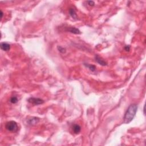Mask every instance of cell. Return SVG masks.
Listing matches in <instances>:
<instances>
[{"label":"cell","mask_w":146,"mask_h":146,"mask_svg":"<svg viewBox=\"0 0 146 146\" xmlns=\"http://www.w3.org/2000/svg\"><path fill=\"white\" fill-rule=\"evenodd\" d=\"M138 106L135 104H132L128 107V108L126 111L124 117V123L126 124H128L131 122L134 118L136 112H137Z\"/></svg>","instance_id":"1"},{"label":"cell","mask_w":146,"mask_h":146,"mask_svg":"<svg viewBox=\"0 0 146 146\" xmlns=\"http://www.w3.org/2000/svg\"><path fill=\"white\" fill-rule=\"evenodd\" d=\"M5 128L9 131L12 132H16L18 131V124L15 121L8 122L5 124Z\"/></svg>","instance_id":"2"},{"label":"cell","mask_w":146,"mask_h":146,"mask_svg":"<svg viewBox=\"0 0 146 146\" xmlns=\"http://www.w3.org/2000/svg\"><path fill=\"white\" fill-rule=\"evenodd\" d=\"M28 101L29 103H30L34 105H41V104H43L44 103V100L41 99L40 98H33V97L30 98L29 99H28Z\"/></svg>","instance_id":"3"},{"label":"cell","mask_w":146,"mask_h":146,"mask_svg":"<svg viewBox=\"0 0 146 146\" xmlns=\"http://www.w3.org/2000/svg\"><path fill=\"white\" fill-rule=\"evenodd\" d=\"M39 122H40V118H39L32 117L28 119L27 123H28V124H29V125L34 126L37 124Z\"/></svg>","instance_id":"4"},{"label":"cell","mask_w":146,"mask_h":146,"mask_svg":"<svg viewBox=\"0 0 146 146\" xmlns=\"http://www.w3.org/2000/svg\"><path fill=\"white\" fill-rule=\"evenodd\" d=\"M95 61L97 62V63H99V64L100 65H101V66H106L107 64V62H105V61L103 60V59H102V58H101L98 55H95Z\"/></svg>","instance_id":"5"},{"label":"cell","mask_w":146,"mask_h":146,"mask_svg":"<svg viewBox=\"0 0 146 146\" xmlns=\"http://www.w3.org/2000/svg\"><path fill=\"white\" fill-rule=\"evenodd\" d=\"M0 47L1 49L2 50L7 51H9L10 49V45L9 44H8V43L5 42H2L0 44Z\"/></svg>","instance_id":"6"},{"label":"cell","mask_w":146,"mask_h":146,"mask_svg":"<svg viewBox=\"0 0 146 146\" xmlns=\"http://www.w3.org/2000/svg\"><path fill=\"white\" fill-rule=\"evenodd\" d=\"M72 129L74 133L75 134H79V132H80L81 131V126L77 124H74V125L73 126Z\"/></svg>","instance_id":"7"},{"label":"cell","mask_w":146,"mask_h":146,"mask_svg":"<svg viewBox=\"0 0 146 146\" xmlns=\"http://www.w3.org/2000/svg\"><path fill=\"white\" fill-rule=\"evenodd\" d=\"M67 31L70 32V33L75 34H81V31L79 29H77L76 28H74V27H71V28H69Z\"/></svg>","instance_id":"8"},{"label":"cell","mask_w":146,"mask_h":146,"mask_svg":"<svg viewBox=\"0 0 146 146\" xmlns=\"http://www.w3.org/2000/svg\"><path fill=\"white\" fill-rule=\"evenodd\" d=\"M69 14L70 15V16H71L73 19H74V20H77L78 17H77V15L76 14V12H75V10H74V9L70 8L69 10Z\"/></svg>","instance_id":"9"},{"label":"cell","mask_w":146,"mask_h":146,"mask_svg":"<svg viewBox=\"0 0 146 146\" xmlns=\"http://www.w3.org/2000/svg\"><path fill=\"white\" fill-rule=\"evenodd\" d=\"M84 65L86 66V67H87L88 69H89V70H91V71H94L96 70L95 66L93 65H90L88 64V63H84Z\"/></svg>","instance_id":"10"},{"label":"cell","mask_w":146,"mask_h":146,"mask_svg":"<svg viewBox=\"0 0 146 146\" xmlns=\"http://www.w3.org/2000/svg\"><path fill=\"white\" fill-rule=\"evenodd\" d=\"M10 102L12 103V104H15L16 103L18 102V99L16 97H12L10 99Z\"/></svg>","instance_id":"11"},{"label":"cell","mask_w":146,"mask_h":146,"mask_svg":"<svg viewBox=\"0 0 146 146\" xmlns=\"http://www.w3.org/2000/svg\"><path fill=\"white\" fill-rule=\"evenodd\" d=\"M58 48V51H59V52H61V53H65L66 52V49L65 48H62V47L61 46H58L57 47Z\"/></svg>","instance_id":"12"},{"label":"cell","mask_w":146,"mask_h":146,"mask_svg":"<svg viewBox=\"0 0 146 146\" xmlns=\"http://www.w3.org/2000/svg\"><path fill=\"white\" fill-rule=\"evenodd\" d=\"M87 3L89 5H90V6H94V5H95V2H94V1H87Z\"/></svg>","instance_id":"13"},{"label":"cell","mask_w":146,"mask_h":146,"mask_svg":"<svg viewBox=\"0 0 146 146\" xmlns=\"http://www.w3.org/2000/svg\"><path fill=\"white\" fill-rule=\"evenodd\" d=\"M124 49H125V50L127 51H129L130 50V46L129 45L126 46L125 48H124Z\"/></svg>","instance_id":"14"},{"label":"cell","mask_w":146,"mask_h":146,"mask_svg":"<svg viewBox=\"0 0 146 146\" xmlns=\"http://www.w3.org/2000/svg\"><path fill=\"white\" fill-rule=\"evenodd\" d=\"M3 12H2V10L1 11V18H2V17H3Z\"/></svg>","instance_id":"15"}]
</instances>
